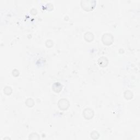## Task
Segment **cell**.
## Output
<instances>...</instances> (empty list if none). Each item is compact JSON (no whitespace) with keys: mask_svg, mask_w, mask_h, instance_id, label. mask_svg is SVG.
<instances>
[{"mask_svg":"<svg viewBox=\"0 0 140 140\" xmlns=\"http://www.w3.org/2000/svg\"><path fill=\"white\" fill-rule=\"evenodd\" d=\"M82 2L83 3V4H82V7L84 8V10L86 11H90L91 10H93L94 7H95V4H89V3L90 1H82Z\"/></svg>","mask_w":140,"mask_h":140,"instance_id":"1","label":"cell"},{"mask_svg":"<svg viewBox=\"0 0 140 140\" xmlns=\"http://www.w3.org/2000/svg\"><path fill=\"white\" fill-rule=\"evenodd\" d=\"M60 105H62V106L60 107L61 109H63V110L66 109L68 107V102L67 101V100L66 99L60 100L59 102V106H60Z\"/></svg>","mask_w":140,"mask_h":140,"instance_id":"2","label":"cell"},{"mask_svg":"<svg viewBox=\"0 0 140 140\" xmlns=\"http://www.w3.org/2000/svg\"><path fill=\"white\" fill-rule=\"evenodd\" d=\"M113 38L112 34H109V33H106L103 35L102 39H107L103 40L102 41L104 43L106 44V45H111L113 41H111V40H109V38Z\"/></svg>","mask_w":140,"mask_h":140,"instance_id":"3","label":"cell"}]
</instances>
